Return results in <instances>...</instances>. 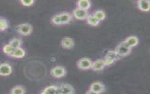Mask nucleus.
<instances>
[{"mask_svg":"<svg viewBox=\"0 0 150 94\" xmlns=\"http://www.w3.org/2000/svg\"><path fill=\"white\" fill-rule=\"evenodd\" d=\"M115 51L122 58L128 55L131 52V48L128 46L124 41H122L117 46Z\"/></svg>","mask_w":150,"mask_h":94,"instance_id":"1","label":"nucleus"},{"mask_svg":"<svg viewBox=\"0 0 150 94\" xmlns=\"http://www.w3.org/2000/svg\"><path fill=\"white\" fill-rule=\"evenodd\" d=\"M32 25L29 23H23L16 26V31L22 36L29 35L32 32Z\"/></svg>","mask_w":150,"mask_h":94,"instance_id":"2","label":"nucleus"},{"mask_svg":"<svg viewBox=\"0 0 150 94\" xmlns=\"http://www.w3.org/2000/svg\"><path fill=\"white\" fill-rule=\"evenodd\" d=\"M93 61L88 58H82L77 62V67L81 70H88L91 68Z\"/></svg>","mask_w":150,"mask_h":94,"instance_id":"3","label":"nucleus"},{"mask_svg":"<svg viewBox=\"0 0 150 94\" xmlns=\"http://www.w3.org/2000/svg\"><path fill=\"white\" fill-rule=\"evenodd\" d=\"M71 15L77 19L84 20L86 19L87 17L89 15V12L88 11H86L77 7L73 11Z\"/></svg>","mask_w":150,"mask_h":94,"instance_id":"4","label":"nucleus"},{"mask_svg":"<svg viewBox=\"0 0 150 94\" xmlns=\"http://www.w3.org/2000/svg\"><path fill=\"white\" fill-rule=\"evenodd\" d=\"M50 73L53 76L56 78H60L63 77L66 75V71L64 67L61 66H56L52 69Z\"/></svg>","mask_w":150,"mask_h":94,"instance_id":"5","label":"nucleus"},{"mask_svg":"<svg viewBox=\"0 0 150 94\" xmlns=\"http://www.w3.org/2000/svg\"><path fill=\"white\" fill-rule=\"evenodd\" d=\"M12 72V68L8 63H0V76H8Z\"/></svg>","mask_w":150,"mask_h":94,"instance_id":"6","label":"nucleus"},{"mask_svg":"<svg viewBox=\"0 0 150 94\" xmlns=\"http://www.w3.org/2000/svg\"><path fill=\"white\" fill-rule=\"evenodd\" d=\"M90 90L100 94L104 92L105 90V86L100 82H95L91 84L90 86Z\"/></svg>","mask_w":150,"mask_h":94,"instance_id":"7","label":"nucleus"},{"mask_svg":"<svg viewBox=\"0 0 150 94\" xmlns=\"http://www.w3.org/2000/svg\"><path fill=\"white\" fill-rule=\"evenodd\" d=\"M58 86L60 94H74V88L71 85L68 83H62Z\"/></svg>","mask_w":150,"mask_h":94,"instance_id":"8","label":"nucleus"},{"mask_svg":"<svg viewBox=\"0 0 150 94\" xmlns=\"http://www.w3.org/2000/svg\"><path fill=\"white\" fill-rule=\"evenodd\" d=\"M138 9L142 12H148L150 9V1L149 0H139L137 2Z\"/></svg>","mask_w":150,"mask_h":94,"instance_id":"9","label":"nucleus"},{"mask_svg":"<svg viewBox=\"0 0 150 94\" xmlns=\"http://www.w3.org/2000/svg\"><path fill=\"white\" fill-rule=\"evenodd\" d=\"M58 14L60 19L61 25H65L69 24L72 20V15L69 12H62Z\"/></svg>","mask_w":150,"mask_h":94,"instance_id":"10","label":"nucleus"},{"mask_svg":"<svg viewBox=\"0 0 150 94\" xmlns=\"http://www.w3.org/2000/svg\"><path fill=\"white\" fill-rule=\"evenodd\" d=\"M26 52L21 47H19L17 48L13 49L12 52L10 55V56L13 58L20 59L22 58L25 56Z\"/></svg>","mask_w":150,"mask_h":94,"instance_id":"11","label":"nucleus"},{"mask_svg":"<svg viewBox=\"0 0 150 94\" xmlns=\"http://www.w3.org/2000/svg\"><path fill=\"white\" fill-rule=\"evenodd\" d=\"M61 45L64 49H71L74 45V42L72 38L64 37L61 41Z\"/></svg>","mask_w":150,"mask_h":94,"instance_id":"12","label":"nucleus"},{"mask_svg":"<svg viewBox=\"0 0 150 94\" xmlns=\"http://www.w3.org/2000/svg\"><path fill=\"white\" fill-rule=\"evenodd\" d=\"M105 66L103 60L99 59L93 62L91 69L94 71H101L105 68Z\"/></svg>","mask_w":150,"mask_h":94,"instance_id":"13","label":"nucleus"},{"mask_svg":"<svg viewBox=\"0 0 150 94\" xmlns=\"http://www.w3.org/2000/svg\"><path fill=\"white\" fill-rule=\"evenodd\" d=\"M41 94H60L59 86L56 85L49 86L43 90Z\"/></svg>","mask_w":150,"mask_h":94,"instance_id":"14","label":"nucleus"},{"mask_svg":"<svg viewBox=\"0 0 150 94\" xmlns=\"http://www.w3.org/2000/svg\"><path fill=\"white\" fill-rule=\"evenodd\" d=\"M131 48L136 46L139 43V39L136 36H129L124 41Z\"/></svg>","mask_w":150,"mask_h":94,"instance_id":"15","label":"nucleus"},{"mask_svg":"<svg viewBox=\"0 0 150 94\" xmlns=\"http://www.w3.org/2000/svg\"><path fill=\"white\" fill-rule=\"evenodd\" d=\"M91 5V2L88 0H80L77 2V7L86 11H88Z\"/></svg>","mask_w":150,"mask_h":94,"instance_id":"16","label":"nucleus"},{"mask_svg":"<svg viewBox=\"0 0 150 94\" xmlns=\"http://www.w3.org/2000/svg\"><path fill=\"white\" fill-rule=\"evenodd\" d=\"M86 20L88 24L93 26H97L100 22V21L93 14H89Z\"/></svg>","mask_w":150,"mask_h":94,"instance_id":"17","label":"nucleus"},{"mask_svg":"<svg viewBox=\"0 0 150 94\" xmlns=\"http://www.w3.org/2000/svg\"><path fill=\"white\" fill-rule=\"evenodd\" d=\"M13 49L21 47L22 43V41L21 39L17 38H13L11 39L8 43Z\"/></svg>","mask_w":150,"mask_h":94,"instance_id":"18","label":"nucleus"},{"mask_svg":"<svg viewBox=\"0 0 150 94\" xmlns=\"http://www.w3.org/2000/svg\"><path fill=\"white\" fill-rule=\"evenodd\" d=\"M25 89L22 86H16L11 90V94H25Z\"/></svg>","mask_w":150,"mask_h":94,"instance_id":"19","label":"nucleus"},{"mask_svg":"<svg viewBox=\"0 0 150 94\" xmlns=\"http://www.w3.org/2000/svg\"><path fill=\"white\" fill-rule=\"evenodd\" d=\"M100 21H101L104 20L105 18V13L101 9H98L93 14Z\"/></svg>","mask_w":150,"mask_h":94,"instance_id":"20","label":"nucleus"},{"mask_svg":"<svg viewBox=\"0 0 150 94\" xmlns=\"http://www.w3.org/2000/svg\"><path fill=\"white\" fill-rule=\"evenodd\" d=\"M106 56L109 57L111 59H112L113 60H114L115 61H117L118 60H119L120 58H121V56H120L115 51H108L107 53H106Z\"/></svg>","mask_w":150,"mask_h":94,"instance_id":"21","label":"nucleus"},{"mask_svg":"<svg viewBox=\"0 0 150 94\" xmlns=\"http://www.w3.org/2000/svg\"><path fill=\"white\" fill-rule=\"evenodd\" d=\"M9 24L5 18H0V31H4L8 28Z\"/></svg>","mask_w":150,"mask_h":94,"instance_id":"22","label":"nucleus"},{"mask_svg":"<svg viewBox=\"0 0 150 94\" xmlns=\"http://www.w3.org/2000/svg\"><path fill=\"white\" fill-rule=\"evenodd\" d=\"M13 50V48L9 43L4 45L2 47V51L6 55L10 56V55L12 52Z\"/></svg>","mask_w":150,"mask_h":94,"instance_id":"23","label":"nucleus"},{"mask_svg":"<svg viewBox=\"0 0 150 94\" xmlns=\"http://www.w3.org/2000/svg\"><path fill=\"white\" fill-rule=\"evenodd\" d=\"M52 22L56 25H61V22H60V19L59 16V14H56L54 15L52 18Z\"/></svg>","mask_w":150,"mask_h":94,"instance_id":"24","label":"nucleus"},{"mask_svg":"<svg viewBox=\"0 0 150 94\" xmlns=\"http://www.w3.org/2000/svg\"><path fill=\"white\" fill-rule=\"evenodd\" d=\"M103 60V62H104V63L105 66L111 65L112 64H113L115 62L112 59H111V58H110L109 57H107L106 56H105V57L104 58V59Z\"/></svg>","mask_w":150,"mask_h":94,"instance_id":"25","label":"nucleus"},{"mask_svg":"<svg viewBox=\"0 0 150 94\" xmlns=\"http://www.w3.org/2000/svg\"><path fill=\"white\" fill-rule=\"evenodd\" d=\"M20 2L23 6H30L35 3V1L33 0H21V1H20Z\"/></svg>","mask_w":150,"mask_h":94,"instance_id":"26","label":"nucleus"},{"mask_svg":"<svg viewBox=\"0 0 150 94\" xmlns=\"http://www.w3.org/2000/svg\"><path fill=\"white\" fill-rule=\"evenodd\" d=\"M86 94H98V93H96V92H93V91H92V90L88 89V90L86 92Z\"/></svg>","mask_w":150,"mask_h":94,"instance_id":"27","label":"nucleus"}]
</instances>
